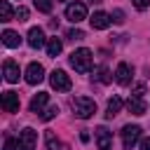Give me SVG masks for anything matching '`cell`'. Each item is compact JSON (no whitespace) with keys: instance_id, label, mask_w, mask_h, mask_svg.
I'll use <instances>...</instances> for the list:
<instances>
[{"instance_id":"1","label":"cell","mask_w":150,"mask_h":150,"mask_svg":"<svg viewBox=\"0 0 150 150\" xmlns=\"http://www.w3.org/2000/svg\"><path fill=\"white\" fill-rule=\"evenodd\" d=\"M70 108H73L75 117H80V120H89V117L96 112V103H94V98H89V96H75V98L70 101Z\"/></svg>"},{"instance_id":"2","label":"cell","mask_w":150,"mask_h":150,"mask_svg":"<svg viewBox=\"0 0 150 150\" xmlns=\"http://www.w3.org/2000/svg\"><path fill=\"white\" fill-rule=\"evenodd\" d=\"M70 66H73V68H75L80 75L89 73V70H91V52H89L87 47L75 49V52L70 54Z\"/></svg>"},{"instance_id":"3","label":"cell","mask_w":150,"mask_h":150,"mask_svg":"<svg viewBox=\"0 0 150 150\" xmlns=\"http://www.w3.org/2000/svg\"><path fill=\"white\" fill-rule=\"evenodd\" d=\"M138 141H141V127L138 124H127L122 129V145H124V150H131Z\"/></svg>"},{"instance_id":"4","label":"cell","mask_w":150,"mask_h":150,"mask_svg":"<svg viewBox=\"0 0 150 150\" xmlns=\"http://www.w3.org/2000/svg\"><path fill=\"white\" fill-rule=\"evenodd\" d=\"M49 82H52V87H54L56 91H70V87H73L70 77H68L66 70H61V68H56V70L49 75Z\"/></svg>"},{"instance_id":"5","label":"cell","mask_w":150,"mask_h":150,"mask_svg":"<svg viewBox=\"0 0 150 150\" xmlns=\"http://www.w3.org/2000/svg\"><path fill=\"white\" fill-rule=\"evenodd\" d=\"M66 19L73 21V23H80L87 19V5L84 2H70L66 7Z\"/></svg>"},{"instance_id":"6","label":"cell","mask_w":150,"mask_h":150,"mask_svg":"<svg viewBox=\"0 0 150 150\" xmlns=\"http://www.w3.org/2000/svg\"><path fill=\"white\" fill-rule=\"evenodd\" d=\"M45 80V68L40 66V63H28V68H26V82L28 84H40Z\"/></svg>"},{"instance_id":"7","label":"cell","mask_w":150,"mask_h":150,"mask_svg":"<svg viewBox=\"0 0 150 150\" xmlns=\"http://www.w3.org/2000/svg\"><path fill=\"white\" fill-rule=\"evenodd\" d=\"M131 77H134V68L129 66V63H120L117 66V70H115V82L117 84H122V87H127L129 82H131Z\"/></svg>"},{"instance_id":"8","label":"cell","mask_w":150,"mask_h":150,"mask_svg":"<svg viewBox=\"0 0 150 150\" xmlns=\"http://www.w3.org/2000/svg\"><path fill=\"white\" fill-rule=\"evenodd\" d=\"M2 110L5 112H19V94L16 91H2Z\"/></svg>"},{"instance_id":"9","label":"cell","mask_w":150,"mask_h":150,"mask_svg":"<svg viewBox=\"0 0 150 150\" xmlns=\"http://www.w3.org/2000/svg\"><path fill=\"white\" fill-rule=\"evenodd\" d=\"M94 136H96L98 150H110V148H112V134H110L105 127H98V129L94 131Z\"/></svg>"},{"instance_id":"10","label":"cell","mask_w":150,"mask_h":150,"mask_svg":"<svg viewBox=\"0 0 150 150\" xmlns=\"http://www.w3.org/2000/svg\"><path fill=\"white\" fill-rule=\"evenodd\" d=\"M19 141H21V148H23V150H35V145H38V134H35L30 127H26L23 131H19Z\"/></svg>"},{"instance_id":"11","label":"cell","mask_w":150,"mask_h":150,"mask_svg":"<svg viewBox=\"0 0 150 150\" xmlns=\"http://www.w3.org/2000/svg\"><path fill=\"white\" fill-rule=\"evenodd\" d=\"M89 21H91V28H94V30H105V28L112 23V16L105 14V12H94V16H91Z\"/></svg>"},{"instance_id":"12","label":"cell","mask_w":150,"mask_h":150,"mask_svg":"<svg viewBox=\"0 0 150 150\" xmlns=\"http://www.w3.org/2000/svg\"><path fill=\"white\" fill-rule=\"evenodd\" d=\"M2 75H5L7 82H19V66H16L12 59H7V61L2 63Z\"/></svg>"},{"instance_id":"13","label":"cell","mask_w":150,"mask_h":150,"mask_svg":"<svg viewBox=\"0 0 150 150\" xmlns=\"http://www.w3.org/2000/svg\"><path fill=\"white\" fill-rule=\"evenodd\" d=\"M127 108H129V112H134V115H145V110H148V105H145V101H143L141 96H129Z\"/></svg>"},{"instance_id":"14","label":"cell","mask_w":150,"mask_h":150,"mask_svg":"<svg viewBox=\"0 0 150 150\" xmlns=\"http://www.w3.org/2000/svg\"><path fill=\"white\" fill-rule=\"evenodd\" d=\"M28 45L33 47V49H40L42 45H45V33H42V28H30L28 30Z\"/></svg>"},{"instance_id":"15","label":"cell","mask_w":150,"mask_h":150,"mask_svg":"<svg viewBox=\"0 0 150 150\" xmlns=\"http://www.w3.org/2000/svg\"><path fill=\"white\" fill-rule=\"evenodd\" d=\"M47 98H49V94L47 91H38L33 98H30V112H42V108H45V103H47Z\"/></svg>"},{"instance_id":"16","label":"cell","mask_w":150,"mask_h":150,"mask_svg":"<svg viewBox=\"0 0 150 150\" xmlns=\"http://www.w3.org/2000/svg\"><path fill=\"white\" fill-rule=\"evenodd\" d=\"M45 143H47V150H68V148L56 138V134H54L52 129H47V131H45Z\"/></svg>"},{"instance_id":"17","label":"cell","mask_w":150,"mask_h":150,"mask_svg":"<svg viewBox=\"0 0 150 150\" xmlns=\"http://www.w3.org/2000/svg\"><path fill=\"white\" fill-rule=\"evenodd\" d=\"M2 45L5 47H9V49H14V47H19L21 45V38H19V33H14V30H5L2 33Z\"/></svg>"},{"instance_id":"18","label":"cell","mask_w":150,"mask_h":150,"mask_svg":"<svg viewBox=\"0 0 150 150\" xmlns=\"http://www.w3.org/2000/svg\"><path fill=\"white\" fill-rule=\"evenodd\" d=\"M120 110H122V98H120V96H112V98L108 101V108H105V117H110V120H112V117H115Z\"/></svg>"},{"instance_id":"19","label":"cell","mask_w":150,"mask_h":150,"mask_svg":"<svg viewBox=\"0 0 150 150\" xmlns=\"http://www.w3.org/2000/svg\"><path fill=\"white\" fill-rule=\"evenodd\" d=\"M45 47H47V54H49V56H59L61 49H63V42H61L59 38H49Z\"/></svg>"},{"instance_id":"20","label":"cell","mask_w":150,"mask_h":150,"mask_svg":"<svg viewBox=\"0 0 150 150\" xmlns=\"http://www.w3.org/2000/svg\"><path fill=\"white\" fill-rule=\"evenodd\" d=\"M94 80H96V82H101V84H108L112 77H110V70H108L105 66H101V68H96V73H94Z\"/></svg>"},{"instance_id":"21","label":"cell","mask_w":150,"mask_h":150,"mask_svg":"<svg viewBox=\"0 0 150 150\" xmlns=\"http://www.w3.org/2000/svg\"><path fill=\"white\" fill-rule=\"evenodd\" d=\"M12 16H16V14L12 12L9 2H7V0H2V2H0V21H12Z\"/></svg>"},{"instance_id":"22","label":"cell","mask_w":150,"mask_h":150,"mask_svg":"<svg viewBox=\"0 0 150 150\" xmlns=\"http://www.w3.org/2000/svg\"><path fill=\"white\" fill-rule=\"evenodd\" d=\"M56 115H59V105H49V108H47L45 112H40V117H42L45 122H49V120H54Z\"/></svg>"},{"instance_id":"23","label":"cell","mask_w":150,"mask_h":150,"mask_svg":"<svg viewBox=\"0 0 150 150\" xmlns=\"http://www.w3.org/2000/svg\"><path fill=\"white\" fill-rule=\"evenodd\" d=\"M5 150H23V148H21V141L19 138H12L9 136V138H5Z\"/></svg>"},{"instance_id":"24","label":"cell","mask_w":150,"mask_h":150,"mask_svg":"<svg viewBox=\"0 0 150 150\" xmlns=\"http://www.w3.org/2000/svg\"><path fill=\"white\" fill-rule=\"evenodd\" d=\"M33 2H35V7H38L40 12H45V14L52 12V0H33Z\"/></svg>"},{"instance_id":"25","label":"cell","mask_w":150,"mask_h":150,"mask_svg":"<svg viewBox=\"0 0 150 150\" xmlns=\"http://www.w3.org/2000/svg\"><path fill=\"white\" fill-rule=\"evenodd\" d=\"M66 38H68V40H82V38H84V33H82L80 28H70V30L66 33Z\"/></svg>"},{"instance_id":"26","label":"cell","mask_w":150,"mask_h":150,"mask_svg":"<svg viewBox=\"0 0 150 150\" xmlns=\"http://www.w3.org/2000/svg\"><path fill=\"white\" fill-rule=\"evenodd\" d=\"M131 2H134V7H136L138 12H143V9L150 7V0H131Z\"/></svg>"},{"instance_id":"27","label":"cell","mask_w":150,"mask_h":150,"mask_svg":"<svg viewBox=\"0 0 150 150\" xmlns=\"http://www.w3.org/2000/svg\"><path fill=\"white\" fill-rule=\"evenodd\" d=\"M110 16H112V21H115V23H124V12H122V9H115Z\"/></svg>"},{"instance_id":"28","label":"cell","mask_w":150,"mask_h":150,"mask_svg":"<svg viewBox=\"0 0 150 150\" xmlns=\"http://www.w3.org/2000/svg\"><path fill=\"white\" fill-rule=\"evenodd\" d=\"M16 19H19V21H28V9H26V7H19V9H16Z\"/></svg>"},{"instance_id":"29","label":"cell","mask_w":150,"mask_h":150,"mask_svg":"<svg viewBox=\"0 0 150 150\" xmlns=\"http://www.w3.org/2000/svg\"><path fill=\"white\" fill-rule=\"evenodd\" d=\"M143 94H145V84H136V87H134V94H131V96H141V98H143Z\"/></svg>"},{"instance_id":"30","label":"cell","mask_w":150,"mask_h":150,"mask_svg":"<svg viewBox=\"0 0 150 150\" xmlns=\"http://www.w3.org/2000/svg\"><path fill=\"white\" fill-rule=\"evenodd\" d=\"M141 150H150V138H143L141 141Z\"/></svg>"},{"instance_id":"31","label":"cell","mask_w":150,"mask_h":150,"mask_svg":"<svg viewBox=\"0 0 150 150\" xmlns=\"http://www.w3.org/2000/svg\"><path fill=\"white\" fill-rule=\"evenodd\" d=\"M89 2H101V0H89Z\"/></svg>"},{"instance_id":"32","label":"cell","mask_w":150,"mask_h":150,"mask_svg":"<svg viewBox=\"0 0 150 150\" xmlns=\"http://www.w3.org/2000/svg\"><path fill=\"white\" fill-rule=\"evenodd\" d=\"M59 2H66V0H59Z\"/></svg>"}]
</instances>
